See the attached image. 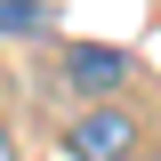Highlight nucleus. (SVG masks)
Instances as JSON below:
<instances>
[{
  "label": "nucleus",
  "instance_id": "nucleus-3",
  "mask_svg": "<svg viewBox=\"0 0 161 161\" xmlns=\"http://www.w3.org/2000/svg\"><path fill=\"white\" fill-rule=\"evenodd\" d=\"M0 161H24V145H16V129L0 121Z\"/></svg>",
  "mask_w": 161,
  "mask_h": 161
},
{
  "label": "nucleus",
  "instance_id": "nucleus-2",
  "mask_svg": "<svg viewBox=\"0 0 161 161\" xmlns=\"http://www.w3.org/2000/svg\"><path fill=\"white\" fill-rule=\"evenodd\" d=\"M137 153V113L129 105H89L64 121V161H129Z\"/></svg>",
  "mask_w": 161,
  "mask_h": 161
},
{
  "label": "nucleus",
  "instance_id": "nucleus-1",
  "mask_svg": "<svg viewBox=\"0 0 161 161\" xmlns=\"http://www.w3.org/2000/svg\"><path fill=\"white\" fill-rule=\"evenodd\" d=\"M129 48H97V40H64V57L48 64V89L57 97H80V113L89 105H113L121 89H129Z\"/></svg>",
  "mask_w": 161,
  "mask_h": 161
}]
</instances>
